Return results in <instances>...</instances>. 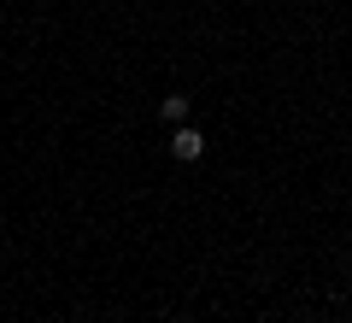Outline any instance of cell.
<instances>
[{"mask_svg": "<svg viewBox=\"0 0 352 323\" xmlns=\"http://www.w3.org/2000/svg\"><path fill=\"white\" fill-rule=\"evenodd\" d=\"M206 153V136L194 124H176V136H170V159H182V165H194Z\"/></svg>", "mask_w": 352, "mask_h": 323, "instance_id": "cell-1", "label": "cell"}, {"mask_svg": "<svg viewBox=\"0 0 352 323\" xmlns=\"http://www.w3.org/2000/svg\"><path fill=\"white\" fill-rule=\"evenodd\" d=\"M159 118H164L170 129H176V124H188V94H164V100H159Z\"/></svg>", "mask_w": 352, "mask_h": 323, "instance_id": "cell-2", "label": "cell"}]
</instances>
